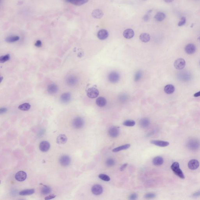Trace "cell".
Here are the masks:
<instances>
[{"label":"cell","instance_id":"obj_1","mask_svg":"<svg viewBox=\"0 0 200 200\" xmlns=\"http://www.w3.org/2000/svg\"><path fill=\"white\" fill-rule=\"evenodd\" d=\"M179 166V164L178 162H175L172 164L171 168L174 173L177 176L181 179H184L185 178V176L182 170L180 168Z\"/></svg>","mask_w":200,"mask_h":200},{"label":"cell","instance_id":"obj_2","mask_svg":"<svg viewBox=\"0 0 200 200\" xmlns=\"http://www.w3.org/2000/svg\"><path fill=\"white\" fill-rule=\"evenodd\" d=\"M187 146L190 150L191 151H196L200 147V142L196 139H191L187 142Z\"/></svg>","mask_w":200,"mask_h":200},{"label":"cell","instance_id":"obj_3","mask_svg":"<svg viewBox=\"0 0 200 200\" xmlns=\"http://www.w3.org/2000/svg\"><path fill=\"white\" fill-rule=\"evenodd\" d=\"M84 120L83 118L79 116L76 117L72 122L73 127L76 129H81L84 126Z\"/></svg>","mask_w":200,"mask_h":200},{"label":"cell","instance_id":"obj_4","mask_svg":"<svg viewBox=\"0 0 200 200\" xmlns=\"http://www.w3.org/2000/svg\"><path fill=\"white\" fill-rule=\"evenodd\" d=\"M178 79L181 81L187 82L190 81L191 79V74L187 71H183L179 73L177 76Z\"/></svg>","mask_w":200,"mask_h":200},{"label":"cell","instance_id":"obj_5","mask_svg":"<svg viewBox=\"0 0 200 200\" xmlns=\"http://www.w3.org/2000/svg\"><path fill=\"white\" fill-rule=\"evenodd\" d=\"M78 79L76 76L70 75L66 77V84L70 87L76 86L78 83Z\"/></svg>","mask_w":200,"mask_h":200},{"label":"cell","instance_id":"obj_6","mask_svg":"<svg viewBox=\"0 0 200 200\" xmlns=\"http://www.w3.org/2000/svg\"><path fill=\"white\" fill-rule=\"evenodd\" d=\"M119 127H112L109 129L108 134L111 137L113 138L117 137L119 135Z\"/></svg>","mask_w":200,"mask_h":200},{"label":"cell","instance_id":"obj_7","mask_svg":"<svg viewBox=\"0 0 200 200\" xmlns=\"http://www.w3.org/2000/svg\"><path fill=\"white\" fill-rule=\"evenodd\" d=\"M71 162V159L68 155H64L60 157L59 159V162L63 166H67L70 164Z\"/></svg>","mask_w":200,"mask_h":200},{"label":"cell","instance_id":"obj_8","mask_svg":"<svg viewBox=\"0 0 200 200\" xmlns=\"http://www.w3.org/2000/svg\"><path fill=\"white\" fill-rule=\"evenodd\" d=\"M186 62L183 59H178L175 61L174 63V67L177 70H182L185 66Z\"/></svg>","mask_w":200,"mask_h":200},{"label":"cell","instance_id":"obj_9","mask_svg":"<svg viewBox=\"0 0 200 200\" xmlns=\"http://www.w3.org/2000/svg\"><path fill=\"white\" fill-rule=\"evenodd\" d=\"M99 95V91L95 88H89L87 91V95L90 98H93L97 97Z\"/></svg>","mask_w":200,"mask_h":200},{"label":"cell","instance_id":"obj_10","mask_svg":"<svg viewBox=\"0 0 200 200\" xmlns=\"http://www.w3.org/2000/svg\"><path fill=\"white\" fill-rule=\"evenodd\" d=\"M91 192L95 195H99L102 193L103 191L102 186L100 184H96L91 188Z\"/></svg>","mask_w":200,"mask_h":200},{"label":"cell","instance_id":"obj_11","mask_svg":"<svg viewBox=\"0 0 200 200\" xmlns=\"http://www.w3.org/2000/svg\"><path fill=\"white\" fill-rule=\"evenodd\" d=\"M109 80L112 83H116L120 79V76L118 73L112 72L109 74L108 76Z\"/></svg>","mask_w":200,"mask_h":200},{"label":"cell","instance_id":"obj_12","mask_svg":"<svg viewBox=\"0 0 200 200\" xmlns=\"http://www.w3.org/2000/svg\"><path fill=\"white\" fill-rule=\"evenodd\" d=\"M27 175L26 172L23 171H20L17 172L15 175V178L17 181L22 182L26 179Z\"/></svg>","mask_w":200,"mask_h":200},{"label":"cell","instance_id":"obj_13","mask_svg":"<svg viewBox=\"0 0 200 200\" xmlns=\"http://www.w3.org/2000/svg\"><path fill=\"white\" fill-rule=\"evenodd\" d=\"M51 147L50 143L46 141H41L39 145V148L41 151L46 152L48 151Z\"/></svg>","mask_w":200,"mask_h":200},{"label":"cell","instance_id":"obj_14","mask_svg":"<svg viewBox=\"0 0 200 200\" xmlns=\"http://www.w3.org/2000/svg\"><path fill=\"white\" fill-rule=\"evenodd\" d=\"M184 49L187 54H192L196 51V48L193 44L189 43L186 45Z\"/></svg>","mask_w":200,"mask_h":200},{"label":"cell","instance_id":"obj_15","mask_svg":"<svg viewBox=\"0 0 200 200\" xmlns=\"http://www.w3.org/2000/svg\"><path fill=\"white\" fill-rule=\"evenodd\" d=\"M188 168L192 170L197 169L199 166V162L195 159H192L189 161L188 163Z\"/></svg>","mask_w":200,"mask_h":200},{"label":"cell","instance_id":"obj_16","mask_svg":"<svg viewBox=\"0 0 200 200\" xmlns=\"http://www.w3.org/2000/svg\"><path fill=\"white\" fill-rule=\"evenodd\" d=\"M58 88L55 84H51L48 85L47 88L48 92L50 94H54L58 92Z\"/></svg>","mask_w":200,"mask_h":200},{"label":"cell","instance_id":"obj_17","mask_svg":"<svg viewBox=\"0 0 200 200\" xmlns=\"http://www.w3.org/2000/svg\"><path fill=\"white\" fill-rule=\"evenodd\" d=\"M151 143L152 144L160 147H165L169 145V143L164 141L153 140L151 141Z\"/></svg>","mask_w":200,"mask_h":200},{"label":"cell","instance_id":"obj_18","mask_svg":"<svg viewBox=\"0 0 200 200\" xmlns=\"http://www.w3.org/2000/svg\"><path fill=\"white\" fill-rule=\"evenodd\" d=\"M67 140V137L65 134H59L56 138V142L58 144H64L66 143Z\"/></svg>","mask_w":200,"mask_h":200},{"label":"cell","instance_id":"obj_19","mask_svg":"<svg viewBox=\"0 0 200 200\" xmlns=\"http://www.w3.org/2000/svg\"><path fill=\"white\" fill-rule=\"evenodd\" d=\"M150 124V121L148 118H142L139 121V125L140 127L143 129L148 127Z\"/></svg>","mask_w":200,"mask_h":200},{"label":"cell","instance_id":"obj_20","mask_svg":"<svg viewBox=\"0 0 200 200\" xmlns=\"http://www.w3.org/2000/svg\"><path fill=\"white\" fill-rule=\"evenodd\" d=\"M108 32L105 29H101L99 30L97 33V37L100 40H104L108 36Z\"/></svg>","mask_w":200,"mask_h":200},{"label":"cell","instance_id":"obj_21","mask_svg":"<svg viewBox=\"0 0 200 200\" xmlns=\"http://www.w3.org/2000/svg\"><path fill=\"white\" fill-rule=\"evenodd\" d=\"M65 1L74 5L80 6L88 2V0H65Z\"/></svg>","mask_w":200,"mask_h":200},{"label":"cell","instance_id":"obj_22","mask_svg":"<svg viewBox=\"0 0 200 200\" xmlns=\"http://www.w3.org/2000/svg\"><path fill=\"white\" fill-rule=\"evenodd\" d=\"M71 94L69 92L63 93L61 96V100L64 103H68L71 99Z\"/></svg>","mask_w":200,"mask_h":200},{"label":"cell","instance_id":"obj_23","mask_svg":"<svg viewBox=\"0 0 200 200\" xmlns=\"http://www.w3.org/2000/svg\"><path fill=\"white\" fill-rule=\"evenodd\" d=\"M134 32L132 29H129L124 30L123 36L127 39H130L134 36Z\"/></svg>","mask_w":200,"mask_h":200},{"label":"cell","instance_id":"obj_24","mask_svg":"<svg viewBox=\"0 0 200 200\" xmlns=\"http://www.w3.org/2000/svg\"><path fill=\"white\" fill-rule=\"evenodd\" d=\"M104 15L103 12L100 9H96L92 12V16L93 18L97 19L101 18Z\"/></svg>","mask_w":200,"mask_h":200},{"label":"cell","instance_id":"obj_25","mask_svg":"<svg viewBox=\"0 0 200 200\" xmlns=\"http://www.w3.org/2000/svg\"><path fill=\"white\" fill-rule=\"evenodd\" d=\"M164 162L163 158L161 156H157L153 159L152 162L155 166H160L162 165Z\"/></svg>","mask_w":200,"mask_h":200},{"label":"cell","instance_id":"obj_26","mask_svg":"<svg viewBox=\"0 0 200 200\" xmlns=\"http://www.w3.org/2000/svg\"><path fill=\"white\" fill-rule=\"evenodd\" d=\"M175 87L172 84H168L164 88L165 92L168 94L173 93L175 91Z\"/></svg>","mask_w":200,"mask_h":200},{"label":"cell","instance_id":"obj_27","mask_svg":"<svg viewBox=\"0 0 200 200\" xmlns=\"http://www.w3.org/2000/svg\"><path fill=\"white\" fill-rule=\"evenodd\" d=\"M140 39L142 42L147 43L150 41L151 36L148 34L143 33L140 35Z\"/></svg>","mask_w":200,"mask_h":200},{"label":"cell","instance_id":"obj_28","mask_svg":"<svg viewBox=\"0 0 200 200\" xmlns=\"http://www.w3.org/2000/svg\"><path fill=\"white\" fill-rule=\"evenodd\" d=\"M107 102L104 98L99 97L96 100V104L99 107H103L106 105Z\"/></svg>","mask_w":200,"mask_h":200},{"label":"cell","instance_id":"obj_29","mask_svg":"<svg viewBox=\"0 0 200 200\" xmlns=\"http://www.w3.org/2000/svg\"><path fill=\"white\" fill-rule=\"evenodd\" d=\"M35 192V190L33 189H26L21 191L19 193V195L22 196L30 195L33 194Z\"/></svg>","mask_w":200,"mask_h":200},{"label":"cell","instance_id":"obj_30","mask_svg":"<svg viewBox=\"0 0 200 200\" xmlns=\"http://www.w3.org/2000/svg\"><path fill=\"white\" fill-rule=\"evenodd\" d=\"M130 145L129 144L124 145H122V146H119L113 149L112 151L114 152H118L123 150H126L128 149L130 147Z\"/></svg>","mask_w":200,"mask_h":200},{"label":"cell","instance_id":"obj_31","mask_svg":"<svg viewBox=\"0 0 200 200\" xmlns=\"http://www.w3.org/2000/svg\"><path fill=\"white\" fill-rule=\"evenodd\" d=\"M20 37L18 36H11L5 38V41L9 43H14L19 40Z\"/></svg>","mask_w":200,"mask_h":200},{"label":"cell","instance_id":"obj_32","mask_svg":"<svg viewBox=\"0 0 200 200\" xmlns=\"http://www.w3.org/2000/svg\"><path fill=\"white\" fill-rule=\"evenodd\" d=\"M165 17V15L163 12H158L155 16L154 18L157 21L161 22L164 20Z\"/></svg>","mask_w":200,"mask_h":200},{"label":"cell","instance_id":"obj_33","mask_svg":"<svg viewBox=\"0 0 200 200\" xmlns=\"http://www.w3.org/2000/svg\"><path fill=\"white\" fill-rule=\"evenodd\" d=\"M18 108L20 110H22V111H28L30 109V105L29 103H23V104L20 105Z\"/></svg>","mask_w":200,"mask_h":200},{"label":"cell","instance_id":"obj_34","mask_svg":"<svg viewBox=\"0 0 200 200\" xmlns=\"http://www.w3.org/2000/svg\"><path fill=\"white\" fill-rule=\"evenodd\" d=\"M51 191V189L50 187L46 185H43L41 190V193L43 195H47Z\"/></svg>","mask_w":200,"mask_h":200},{"label":"cell","instance_id":"obj_35","mask_svg":"<svg viewBox=\"0 0 200 200\" xmlns=\"http://www.w3.org/2000/svg\"><path fill=\"white\" fill-rule=\"evenodd\" d=\"M123 126L127 127H133L135 125V122L134 120H127L123 123Z\"/></svg>","mask_w":200,"mask_h":200},{"label":"cell","instance_id":"obj_36","mask_svg":"<svg viewBox=\"0 0 200 200\" xmlns=\"http://www.w3.org/2000/svg\"><path fill=\"white\" fill-rule=\"evenodd\" d=\"M10 59V55L7 54L4 55H2L0 57V62L1 63H4L7 61H8Z\"/></svg>","mask_w":200,"mask_h":200},{"label":"cell","instance_id":"obj_37","mask_svg":"<svg viewBox=\"0 0 200 200\" xmlns=\"http://www.w3.org/2000/svg\"><path fill=\"white\" fill-rule=\"evenodd\" d=\"M106 166L108 167H111L113 166L115 164V161L112 158H109L106 160L105 162Z\"/></svg>","mask_w":200,"mask_h":200},{"label":"cell","instance_id":"obj_38","mask_svg":"<svg viewBox=\"0 0 200 200\" xmlns=\"http://www.w3.org/2000/svg\"><path fill=\"white\" fill-rule=\"evenodd\" d=\"M98 177L101 179L105 181H109L110 180V178L108 176L105 174H100L98 175Z\"/></svg>","mask_w":200,"mask_h":200},{"label":"cell","instance_id":"obj_39","mask_svg":"<svg viewBox=\"0 0 200 200\" xmlns=\"http://www.w3.org/2000/svg\"><path fill=\"white\" fill-rule=\"evenodd\" d=\"M156 197V194L154 193H147L144 196V198L146 199H152Z\"/></svg>","mask_w":200,"mask_h":200},{"label":"cell","instance_id":"obj_40","mask_svg":"<svg viewBox=\"0 0 200 200\" xmlns=\"http://www.w3.org/2000/svg\"><path fill=\"white\" fill-rule=\"evenodd\" d=\"M142 73L141 71L140 70V71H138L136 73V74L135 75V77H134V80L136 82L139 81L141 78V76H142Z\"/></svg>","mask_w":200,"mask_h":200},{"label":"cell","instance_id":"obj_41","mask_svg":"<svg viewBox=\"0 0 200 200\" xmlns=\"http://www.w3.org/2000/svg\"><path fill=\"white\" fill-rule=\"evenodd\" d=\"M186 23V18L184 17H182V18H181V19H180V21H179V23H178V26H184V25H185Z\"/></svg>","mask_w":200,"mask_h":200},{"label":"cell","instance_id":"obj_42","mask_svg":"<svg viewBox=\"0 0 200 200\" xmlns=\"http://www.w3.org/2000/svg\"><path fill=\"white\" fill-rule=\"evenodd\" d=\"M138 198V195L136 193H133L130 195L129 199L131 200H134L137 199Z\"/></svg>","mask_w":200,"mask_h":200},{"label":"cell","instance_id":"obj_43","mask_svg":"<svg viewBox=\"0 0 200 200\" xmlns=\"http://www.w3.org/2000/svg\"><path fill=\"white\" fill-rule=\"evenodd\" d=\"M55 197H56V195H55L54 194H52L49 195L48 196H47V197H45V199L46 200H50V199H53V198H54Z\"/></svg>","mask_w":200,"mask_h":200},{"label":"cell","instance_id":"obj_44","mask_svg":"<svg viewBox=\"0 0 200 200\" xmlns=\"http://www.w3.org/2000/svg\"><path fill=\"white\" fill-rule=\"evenodd\" d=\"M42 45V42L40 40H38L36 41L35 43V46L38 47H40Z\"/></svg>","mask_w":200,"mask_h":200},{"label":"cell","instance_id":"obj_45","mask_svg":"<svg viewBox=\"0 0 200 200\" xmlns=\"http://www.w3.org/2000/svg\"><path fill=\"white\" fill-rule=\"evenodd\" d=\"M127 165H128V164L127 163L123 164V165L120 167V170L121 171H123V170H124L126 169V168L127 166Z\"/></svg>","mask_w":200,"mask_h":200},{"label":"cell","instance_id":"obj_46","mask_svg":"<svg viewBox=\"0 0 200 200\" xmlns=\"http://www.w3.org/2000/svg\"><path fill=\"white\" fill-rule=\"evenodd\" d=\"M7 109L5 108H2L0 109V113L1 114L5 113L7 111Z\"/></svg>","mask_w":200,"mask_h":200},{"label":"cell","instance_id":"obj_47","mask_svg":"<svg viewBox=\"0 0 200 200\" xmlns=\"http://www.w3.org/2000/svg\"><path fill=\"white\" fill-rule=\"evenodd\" d=\"M149 15H145L144 16V17H143V19L145 21H147L148 20H149Z\"/></svg>","mask_w":200,"mask_h":200},{"label":"cell","instance_id":"obj_48","mask_svg":"<svg viewBox=\"0 0 200 200\" xmlns=\"http://www.w3.org/2000/svg\"><path fill=\"white\" fill-rule=\"evenodd\" d=\"M200 196V191H197V192H196V193H193V196H194V197H198V196Z\"/></svg>","mask_w":200,"mask_h":200},{"label":"cell","instance_id":"obj_49","mask_svg":"<svg viewBox=\"0 0 200 200\" xmlns=\"http://www.w3.org/2000/svg\"><path fill=\"white\" fill-rule=\"evenodd\" d=\"M195 97H198L200 96V91H198L197 93H195L194 95Z\"/></svg>","mask_w":200,"mask_h":200},{"label":"cell","instance_id":"obj_50","mask_svg":"<svg viewBox=\"0 0 200 200\" xmlns=\"http://www.w3.org/2000/svg\"><path fill=\"white\" fill-rule=\"evenodd\" d=\"M164 1L167 3H169V2H171L173 1V0H164Z\"/></svg>","mask_w":200,"mask_h":200},{"label":"cell","instance_id":"obj_51","mask_svg":"<svg viewBox=\"0 0 200 200\" xmlns=\"http://www.w3.org/2000/svg\"><path fill=\"white\" fill-rule=\"evenodd\" d=\"M199 40H200V37H199Z\"/></svg>","mask_w":200,"mask_h":200},{"label":"cell","instance_id":"obj_52","mask_svg":"<svg viewBox=\"0 0 200 200\" xmlns=\"http://www.w3.org/2000/svg\"><path fill=\"white\" fill-rule=\"evenodd\" d=\"M144 1H145V0H144Z\"/></svg>","mask_w":200,"mask_h":200},{"label":"cell","instance_id":"obj_53","mask_svg":"<svg viewBox=\"0 0 200 200\" xmlns=\"http://www.w3.org/2000/svg\"></svg>","mask_w":200,"mask_h":200}]
</instances>
